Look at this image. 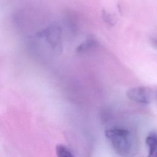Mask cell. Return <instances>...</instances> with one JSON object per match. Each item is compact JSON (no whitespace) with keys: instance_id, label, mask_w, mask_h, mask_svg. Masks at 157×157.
<instances>
[{"instance_id":"4","label":"cell","mask_w":157,"mask_h":157,"mask_svg":"<svg viewBox=\"0 0 157 157\" xmlns=\"http://www.w3.org/2000/svg\"><path fill=\"white\" fill-rule=\"evenodd\" d=\"M145 142L148 148V155L147 157H157V136L155 131H151L148 134Z\"/></svg>"},{"instance_id":"2","label":"cell","mask_w":157,"mask_h":157,"mask_svg":"<svg viewBox=\"0 0 157 157\" xmlns=\"http://www.w3.org/2000/svg\"><path fill=\"white\" fill-rule=\"evenodd\" d=\"M39 39H44L53 52H62V28L57 23H52L36 33Z\"/></svg>"},{"instance_id":"5","label":"cell","mask_w":157,"mask_h":157,"mask_svg":"<svg viewBox=\"0 0 157 157\" xmlns=\"http://www.w3.org/2000/svg\"><path fill=\"white\" fill-rule=\"evenodd\" d=\"M98 45V41L94 37H88L85 41L77 46L76 51L78 53L86 52Z\"/></svg>"},{"instance_id":"3","label":"cell","mask_w":157,"mask_h":157,"mask_svg":"<svg viewBox=\"0 0 157 157\" xmlns=\"http://www.w3.org/2000/svg\"><path fill=\"white\" fill-rule=\"evenodd\" d=\"M126 94L130 100L141 104L151 103L154 98L153 90L143 86L130 88L126 91Z\"/></svg>"},{"instance_id":"1","label":"cell","mask_w":157,"mask_h":157,"mask_svg":"<svg viewBox=\"0 0 157 157\" xmlns=\"http://www.w3.org/2000/svg\"><path fill=\"white\" fill-rule=\"evenodd\" d=\"M105 135L118 155L128 156L132 150V138L131 133L123 128H112L105 131Z\"/></svg>"},{"instance_id":"7","label":"cell","mask_w":157,"mask_h":157,"mask_svg":"<svg viewBox=\"0 0 157 157\" xmlns=\"http://www.w3.org/2000/svg\"><path fill=\"white\" fill-rule=\"evenodd\" d=\"M102 15L104 21L111 26L114 25L117 21V18L116 16L114 14L106 11L105 9L102 10Z\"/></svg>"},{"instance_id":"6","label":"cell","mask_w":157,"mask_h":157,"mask_svg":"<svg viewBox=\"0 0 157 157\" xmlns=\"http://www.w3.org/2000/svg\"><path fill=\"white\" fill-rule=\"evenodd\" d=\"M57 157H74L70 149L63 144H58L56 146Z\"/></svg>"}]
</instances>
